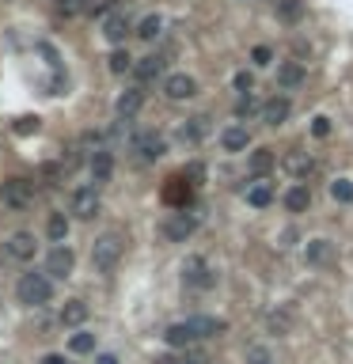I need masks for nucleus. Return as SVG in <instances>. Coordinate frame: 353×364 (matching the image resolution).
I'll return each mask as SVG.
<instances>
[{"instance_id": "obj_9", "label": "nucleus", "mask_w": 353, "mask_h": 364, "mask_svg": "<svg viewBox=\"0 0 353 364\" xmlns=\"http://www.w3.org/2000/svg\"><path fill=\"white\" fill-rule=\"evenodd\" d=\"M73 266H76V254H73V247H65V243H58V247L49 251V258H46V274L58 277V281H65V277L73 274Z\"/></svg>"}, {"instance_id": "obj_25", "label": "nucleus", "mask_w": 353, "mask_h": 364, "mask_svg": "<svg viewBox=\"0 0 353 364\" xmlns=\"http://www.w3.org/2000/svg\"><path fill=\"white\" fill-rule=\"evenodd\" d=\"M46 235H49V243H65L69 239V217H65V213H49Z\"/></svg>"}, {"instance_id": "obj_37", "label": "nucleus", "mask_w": 353, "mask_h": 364, "mask_svg": "<svg viewBox=\"0 0 353 364\" xmlns=\"http://www.w3.org/2000/svg\"><path fill=\"white\" fill-rule=\"evenodd\" d=\"M266 323H270L273 334H285L289 330V315H281V311H270V319H266Z\"/></svg>"}, {"instance_id": "obj_3", "label": "nucleus", "mask_w": 353, "mask_h": 364, "mask_svg": "<svg viewBox=\"0 0 353 364\" xmlns=\"http://www.w3.org/2000/svg\"><path fill=\"white\" fill-rule=\"evenodd\" d=\"M0 202L12 213H27L34 205V182L31 178H8V182L0 186Z\"/></svg>"}, {"instance_id": "obj_15", "label": "nucleus", "mask_w": 353, "mask_h": 364, "mask_svg": "<svg viewBox=\"0 0 353 364\" xmlns=\"http://www.w3.org/2000/svg\"><path fill=\"white\" fill-rule=\"evenodd\" d=\"M304 76H308L304 61H285V65L278 69V88L281 91H296L300 84H304Z\"/></svg>"}, {"instance_id": "obj_18", "label": "nucleus", "mask_w": 353, "mask_h": 364, "mask_svg": "<svg viewBox=\"0 0 353 364\" xmlns=\"http://www.w3.org/2000/svg\"><path fill=\"white\" fill-rule=\"evenodd\" d=\"M285 171L296 178V182H300V178H308V175L315 171V160H312L308 152H300V148H293V152L285 156Z\"/></svg>"}, {"instance_id": "obj_39", "label": "nucleus", "mask_w": 353, "mask_h": 364, "mask_svg": "<svg viewBox=\"0 0 353 364\" xmlns=\"http://www.w3.org/2000/svg\"><path fill=\"white\" fill-rule=\"evenodd\" d=\"M16 133H19V137H27V133H38V118H19V121H16Z\"/></svg>"}, {"instance_id": "obj_4", "label": "nucleus", "mask_w": 353, "mask_h": 364, "mask_svg": "<svg viewBox=\"0 0 353 364\" xmlns=\"http://www.w3.org/2000/svg\"><path fill=\"white\" fill-rule=\"evenodd\" d=\"M133 152H137V160H141V163H156L160 156L167 152V141H164V133H156V130H145V133H137V137H133Z\"/></svg>"}, {"instance_id": "obj_13", "label": "nucleus", "mask_w": 353, "mask_h": 364, "mask_svg": "<svg viewBox=\"0 0 353 364\" xmlns=\"http://www.w3.org/2000/svg\"><path fill=\"white\" fill-rule=\"evenodd\" d=\"M289 114H293V103H289L285 95H273V99H266V103H263L258 118H263L266 125H285V121H289Z\"/></svg>"}, {"instance_id": "obj_27", "label": "nucleus", "mask_w": 353, "mask_h": 364, "mask_svg": "<svg viewBox=\"0 0 353 364\" xmlns=\"http://www.w3.org/2000/svg\"><path fill=\"white\" fill-rule=\"evenodd\" d=\"M160 31H164V19L152 12V16H145L137 23V38H145V42H152V38H160Z\"/></svg>"}, {"instance_id": "obj_8", "label": "nucleus", "mask_w": 353, "mask_h": 364, "mask_svg": "<svg viewBox=\"0 0 353 364\" xmlns=\"http://www.w3.org/2000/svg\"><path fill=\"white\" fill-rule=\"evenodd\" d=\"M73 217L76 220H91V217H99V186H80V190H73Z\"/></svg>"}, {"instance_id": "obj_28", "label": "nucleus", "mask_w": 353, "mask_h": 364, "mask_svg": "<svg viewBox=\"0 0 353 364\" xmlns=\"http://www.w3.org/2000/svg\"><path fill=\"white\" fill-rule=\"evenodd\" d=\"M273 8H278V19H281V23H296V19L304 16V4H300V0H278Z\"/></svg>"}, {"instance_id": "obj_21", "label": "nucleus", "mask_w": 353, "mask_h": 364, "mask_svg": "<svg viewBox=\"0 0 353 364\" xmlns=\"http://www.w3.org/2000/svg\"><path fill=\"white\" fill-rule=\"evenodd\" d=\"M164 341H167V345H171V349H186V345H194V330H190V323H171V326H167V330H164Z\"/></svg>"}, {"instance_id": "obj_22", "label": "nucleus", "mask_w": 353, "mask_h": 364, "mask_svg": "<svg viewBox=\"0 0 353 364\" xmlns=\"http://www.w3.org/2000/svg\"><path fill=\"white\" fill-rule=\"evenodd\" d=\"M270 202H273V182H266V178L247 190V205H251V209H266Z\"/></svg>"}, {"instance_id": "obj_14", "label": "nucleus", "mask_w": 353, "mask_h": 364, "mask_svg": "<svg viewBox=\"0 0 353 364\" xmlns=\"http://www.w3.org/2000/svg\"><path fill=\"white\" fill-rule=\"evenodd\" d=\"M88 171H91V182H95V186L110 182V175H114V156H110L107 148H95V156H91Z\"/></svg>"}, {"instance_id": "obj_23", "label": "nucleus", "mask_w": 353, "mask_h": 364, "mask_svg": "<svg viewBox=\"0 0 353 364\" xmlns=\"http://www.w3.org/2000/svg\"><path fill=\"white\" fill-rule=\"evenodd\" d=\"M308 205H312V194H308V186H289V194H285V209L289 213H308Z\"/></svg>"}, {"instance_id": "obj_42", "label": "nucleus", "mask_w": 353, "mask_h": 364, "mask_svg": "<svg viewBox=\"0 0 353 364\" xmlns=\"http://www.w3.org/2000/svg\"><path fill=\"white\" fill-rule=\"evenodd\" d=\"M95 364H118V356H110V353H103V356H99V361Z\"/></svg>"}, {"instance_id": "obj_2", "label": "nucleus", "mask_w": 353, "mask_h": 364, "mask_svg": "<svg viewBox=\"0 0 353 364\" xmlns=\"http://www.w3.org/2000/svg\"><path fill=\"white\" fill-rule=\"evenodd\" d=\"M118 262H122V235L118 232L99 235L91 243V266H95V274H114Z\"/></svg>"}, {"instance_id": "obj_41", "label": "nucleus", "mask_w": 353, "mask_h": 364, "mask_svg": "<svg viewBox=\"0 0 353 364\" xmlns=\"http://www.w3.org/2000/svg\"><path fill=\"white\" fill-rule=\"evenodd\" d=\"M42 364H69V361H65V356H58V353H49V356H46V361H42Z\"/></svg>"}, {"instance_id": "obj_5", "label": "nucleus", "mask_w": 353, "mask_h": 364, "mask_svg": "<svg viewBox=\"0 0 353 364\" xmlns=\"http://www.w3.org/2000/svg\"><path fill=\"white\" fill-rule=\"evenodd\" d=\"M182 281L190 284V289H213V269H209V262L202 258V254H190L186 262H182Z\"/></svg>"}, {"instance_id": "obj_31", "label": "nucleus", "mask_w": 353, "mask_h": 364, "mask_svg": "<svg viewBox=\"0 0 353 364\" xmlns=\"http://www.w3.org/2000/svg\"><path fill=\"white\" fill-rule=\"evenodd\" d=\"M330 197L342 202V205H350L353 202V182L350 178H334V182H330Z\"/></svg>"}, {"instance_id": "obj_7", "label": "nucleus", "mask_w": 353, "mask_h": 364, "mask_svg": "<svg viewBox=\"0 0 353 364\" xmlns=\"http://www.w3.org/2000/svg\"><path fill=\"white\" fill-rule=\"evenodd\" d=\"M164 95L171 103H186V99L197 95V80L186 73H171V76H164Z\"/></svg>"}, {"instance_id": "obj_19", "label": "nucleus", "mask_w": 353, "mask_h": 364, "mask_svg": "<svg viewBox=\"0 0 353 364\" xmlns=\"http://www.w3.org/2000/svg\"><path fill=\"white\" fill-rule=\"evenodd\" d=\"M221 148L224 152H243V148H251V130H247V125H228V130L221 133Z\"/></svg>"}, {"instance_id": "obj_10", "label": "nucleus", "mask_w": 353, "mask_h": 364, "mask_svg": "<svg viewBox=\"0 0 353 364\" xmlns=\"http://www.w3.org/2000/svg\"><path fill=\"white\" fill-rule=\"evenodd\" d=\"M194 232H197V217H194V213H171V220L164 224V235L171 243H186Z\"/></svg>"}, {"instance_id": "obj_34", "label": "nucleus", "mask_w": 353, "mask_h": 364, "mask_svg": "<svg viewBox=\"0 0 353 364\" xmlns=\"http://www.w3.org/2000/svg\"><path fill=\"white\" fill-rule=\"evenodd\" d=\"M270 61H273V49L270 46H255V49H251V65H255V69H266Z\"/></svg>"}, {"instance_id": "obj_29", "label": "nucleus", "mask_w": 353, "mask_h": 364, "mask_svg": "<svg viewBox=\"0 0 353 364\" xmlns=\"http://www.w3.org/2000/svg\"><path fill=\"white\" fill-rule=\"evenodd\" d=\"M327 258H330V239H312L308 243V262H312V266H323Z\"/></svg>"}, {"instance_id": "obj_11", "label": "nucleus", "mask_w": 353, "mask_h": 364, "mask_svg": "<svg viewBox=\"0 0 353 364\" xmlns=\"http://www.w3.org/2000/svg\"><path fill=\"white\" fill-rule=\"evenodd\" d=\"M130 31H133V27H130V16H125L122 8H114L107 19H103V38H107L110 46H122Z\"/></svg>"}, {"instance_id": "obj_33", "label": "nucleus", "mask_w": 353, "mask_h": 364, "mask_svg": "<svg viewBox=\"0 0 353 364\" xmlns=\"http://www.w3.org/2000/svg\"><path fill=\"white\" fill-rule=\"evenodd\" d=\"M263 110V103H258L255 95H239L236 99V118H251V114Z\"/></svg>"}, {"instance_id": "obj_6", "label": "nucleus", "mask_w": 353, "mask_h": 364, "mask_svg": "<svg viewBox=\"0 0 353 364\" xmlns=\"http://www.w3.org/2000/svg\"><path fill=\"white\" fill-rule=\"evenodd\" d=\"M34 254H38V239H34L31 232L8 235V243H4V258H12V262H31Z\"/></svg>"}, {"instance_id": "obj_36", "label": "nucleus", "mask_w": 353, "mask_h": 364, "mask_svg": "<svg viewBox=\"0 0 353 364\" xmlns=\"http://www.w3.org/2000/svg\"><path fill=\"white\" fill-rule=\"evenodd\" d=\"M232 84H236L239 95H251V88H255V76H251V73H236V76H232Z\"/></svg>"}, {"instance_id": "obj_30", "label": "nucleus", "mask_w": 353, "mask_h": 364, "mask_svg": "<svg viewBox=\"0 0 353 364\" xmlns=\"http://www.w3.org/2000/svg\"><path fill=\"white\" fill-rule=\"evenodd\" d=\"M69 349H73V353H95V334H88V330H76L73 338H69Z\"/></svg>"}, {"instance_id": "obj_43", "label": "nucleus", "mask_w": 353, "mask_h": 364, "mask_svg": "<svg viewBox=\"0 0 353 364\" xmlns=\"http://www.w3.org/2000/svg\"><path fill=\"white\" fill-rule=\"evenodd\" d=\"M251 364H270V361H266V356H258V353H255V356H251Z\"/></svg>"}, {"instance_id": "obj_40", "label": "nucleus", "mask_w": 353, "mask_h": 364, "mask_svg": "<svg viewBox=\"0 0 353 364\" xmlns=\"http://www.w3.org/2000/svg\"><path fill=\"white\" fill-rule=\"evenodd\" d=\"M186 175H190V178H206V167H202V163H190Z\"/></svg>"}, {"instance_id": "obj_16", "label": "nucleus", "mask_w": 353, "mask_h": 364, "mask_svg": "<svg viewBox=\"0 0 353 364\" xmlns=\"http://www.w3.org/2000/svg\"><path fill=\"white\" fill-rule=\"evenodd\" d=\"M133 76H137L141 88H145V84H152V80H160V76H164V57H160V53L141 57L137 65H133Z\"/></svg>"}, {"instance_id": "obj_26", "label": "nucleus", "mask_w": 353, "mask_h": 364, "mask_svg": "<svg viewBox=\"0 0 353 364\" xmlns=\"http://www.w3.org/2000/svg\"><path fill=\"white\" fill-rule=\"evenodd\" d=\"M273 163H278V160H273V152H270V148H258V152H251V175H270V171H273Z\"/></svg>"}, {"instance_id": "obj_38", "label": "nucleus", "mask_w": 353, "mask_h": 364, "mask_svg": "<svg viewBox=\"0 0 353 364\" xmlns=\"http://www.w3.org/2000/svg\"><path fill=\"white\" fill-rule=\"evenodd\" d=\"M312 133H315V137H330V118H327V114L312 118Z\"/></svg>"}, {"instance_id": "obj_1", "label": "nucleus", "mask_w": 353, "mask_h": 364, "mask_svg": "<svg viewBox=\"0 0 353 364\" xmlns=\"http://www.w3.org/2000/svg\"><path fill=\"white\" fill-rule=\"evenodd\" d=\"M16 296H19V304H27V308H42V304H49V296H53V277L31 269V274L19 277Z\"/></svg>"}, {"instance_id": "obj_35", "label": "nucleus", "mask_w": 353, "mask_h": 364, "mask_svg": "<svg viewBox=\"0 0 353 364\" xmlns=\"http://www.w3.org/2000/svg\"><path fill=\"white\" fill-rule=\"evenodd\" d=\"M53 8H58L61 16H80V12H84V0H53Z\"/></svg>"}, {"instance_id": "obj_24", "label": "nucleus", "mask_w": 353, "mask_h": 364, "mask_svg": "<svg viewBox=\"0 0 353 364\" xmlns=\"http://www.w3.org/2000/svg\"><path fill=\"white\" fill-rule=\"evenodd\" d=\"M84 319H88V304L84 300H69L61 308V326H80Z\"/></svg>"}, {"instance_id": "obj_17", "label": "nucleus", "mask_w": 353, "mask_h": 364, "mask_svg": "<svg viewBox=\"0 0 353 364\" xmlns=\"http://www.w3.org/2000/svg\"><path fill=\"white\" fill-rule=\"evenodd\" d=\"M141 106H145V91L130 88V91H122V95H118L114 110H118V118H122V121H130L133 114H141Z\"/></svg>"}, {"instance_id": "obj_12", "label": "nucleus", "mask_w": 353, "mask_h": 364, "mask_svg": "<svg viewBox=\"0 0 353 364\" xmlns=\"http://www.w3.org/2000/svg\"><path fill=\"white\" fill-rule=\"evenodd\" d=\"M209 130H213V121H209L206 114H197V118H186L179 125V141L182 145H202V141L209 137Z\"/></svg>"}, {"instance_id": "obj_32", "label": "nucleus", "mask_w": 353, "mask_h": 364, "mask_svg": "<svg viewBox=\"0 0 353 364\" xmlns=\"http://www.w3.org/2000/svg\"><path fill=\"white\" fill-rule=\"evenodd\" d=\"M133 69V57L125 53V49H114V53H110V73L114 76H125Z\"/></svg>"}, {"instance_id": "obj_20", "label": "nucleus", "mask_w": 353, "mask_h": 364, "mask_svg": "<svg viewBox=\"0 0 353 364\" xmlns=\"http://www.w3.org/2000/svg\"><path fill=\"white\" fill-rule=\"evenodd\" d=\"M186 323H190V330H194V338H217V334H224V323L213 315H194V319H186Z\"/></svg>"}]
</instances>
